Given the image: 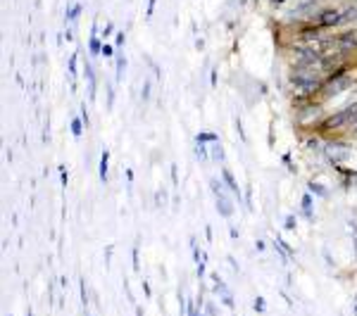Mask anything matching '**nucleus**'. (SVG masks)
Wrapping results in <instances>:
<instances>
[{
    "mask_svg": "<svg viewBox=\"0 0 357 316\" xmlns=\"http://www.w3.org/2000/svg\"><path fill=\"white\" fill-rule=\"evenodd\" d=\"M67 71H69V81H72V86H74L76 76H79V53H72L67 60Z\"/></svg>",
    "mask_w": 357,
    "mask_h": 316,
    "instance_id": "2eb2a0df",
    "label": "nucleus"
},
{
    "mask_svg": "<svg viewBox=\"0 0 357 316\" xmlns=\"http://www.w3.org/2000/svg\"><path fill=\"white\" fill-rule=\"evenodd\" d=\"M300 207H302V216L307 221H315V200H312V192L309 190H305L302 192V198H300Z\"/></svg>",
    "mask_w": 357,
    "mask_h": 316,
    "instance_id": "9d476101",
    "label": "nucleus"
},
{
    "mask_svg": "<svg viewBox=\"0 0 357 316\" xmlns=\"http://www.w3.org/2000/svg\"><path fill=\"white\" fill-rule=\"evenodd\" d=\"M79 290H81V302H83V307L88 304V293H86V281H79Z\"/></svg>",
    "mask_w": 357,
    "mask_h": 316,
    "instance_id": "2f4dec72",
    "label": "nucleus"
},
{
    "mask_svg": "<svg viewBox=\"0 0 357 316\" xmlns=\"http://www.w3.org/2000/svg\"><path fill=\"white\" fill-rule=\"evenodd\" d=\"M100 57H105V60H115V57H117V45L105 41L103 43V55H100Z\"/></svg>",
    "mask_w": 357,
    "mask_h": 316,
    "instance_id": "4be33fe9",
    "label": "nucleus"
},
{
    "mask_svg": "<svg viewBox=\"0 0 357 316\" xmlns=\"http://www.w3.org/2000/svg\"><path fill=\"white\" fill-rule=\"evenodd\" d=\"M143 293H145V297H150V295H152V290H150V283H148V281H143Z\"/></svg>",
    "mask_w": 357,
    "mask_h": 316,
    "instance_id": "a18cd8bd",
    "label": "nucleus"
},
{
    "mask_svg": "<svg viewBox=\"0 0 357 316\" xmlns=\"http://www.w3.org/2000/svg\"><path fill=\"white\" fill-rule=\"evenodd\" d=\"M357 27V0H348L345 5H341V19H338V29H352Z\"/></svg>",
    "mask_w": 357,
    "mask_h": 316,
    "instance_id": "423d86ee",
    "label": "nucleus"
},
{
    "mask_svg": "<svg viewBox=\"0 0 357 316\" xmlns=\"http://www.w3.org/2000/svg\"><path fill=\"white\" fill-rule=\"evenodd\" d=\"M27 316H34V311H31V309H27Z\"/></svg>",
    "mask_w": 357,
    "mask_h": 316,
    "instance_id": "864d4df0",
    "label": "nucleus"
},
{
    "mask_svg": "<svg viewBox=\"0 0 357 316\" xmlns=\"http://www.w3.org/2000/svg\"><path fill=\"white\" fill-rule=\"evenodd\" d=\"M221 304H224V307H229V309H234V307H236V304H234V297L229 295V293H227V295H221Z\"/></svg>",
    "mask_w": 357,
    "mask_h": 316,
    "instance_id": "58836bf2",
    "label": "nucleus"
},
{
    "mask_svg": "<svg viewBox=\"0 0 357 316\" xmlns=\"http://www.w3.org/2000/svg\"><path fill=\"white\" fill-rule=\"evenodd\" d=\"M212 283H214V285H212V293H214V295H227V293H229L219 274H212Z\"/></svg>",
    "mask_w": 357,
    "mask_h": 316,
    "instance_id": "6ab92c4d",
    "label": "nucleus"
},
{
    "mask_svg": "<svg viewBox=\"0 0 357 316\" xmlns=\"http://www.w3.org/2000/svg\"><path fill=\"white\" fill-rule=\"evenodd\" d=\"M207 259H200L198 264H195V274H198V278H203V276H205V271H207Z\"/></svg>",
    "mask_w": 357,
    "mask_h": 316,
    "instance_id": "7c9ffc66",
    "label": "nucleus"
},
{
    "mask_svg": "<svg viewBox=\"0 0 357 316\" xmlns=\"http://www.w3.org/2000/svg\"><path fill=\"white\" fill-rule=\"evenodd\" d=\"M236 131H238L240 140H243V143H248V136H246V131H243V121H240V117H236Z\"/></svg>",
    "mask_w": 357,
    "mask_h": 316,
    "instance_id": "c756f323",
    "label": "nucleus"
},
{
    "mask_svg": "<svg viewBox=\"0 0 357 316\" xmlns=\"http://www.w3.org/2000/svg\"><path fill=\"white\" fill-rule=\"evenodd\" d=\"M124 43H126V34H124V31H117V34H115V45H117V50L124 48Z\"/></svg>",
    "mask_w": 357,
    "mask_h": 316,
    "instance_id": "c85d7f7f",
    "label": "nucleus"
},
{
    "mask_svg": "<svg viewBox=\"0 0 357 316\" xmlns=\"http://www.w3.org/2000/svg\"><path fill=\"white\" fill-rule=\"evenodd\" d=\"M229 235H231V238H234V240H238V231H236V228H234V226L229 228Z\"/></svg>",
    "mask_w": 357,
    "mask_h": 316,
    "instance_id": "de8ad7c7",
    "label": "nucleus"
},
{
    "mask_svg": "<svg viewBox=\"0 0 357 316\" xmlns=\"http://www.w3.org/2000/svg\"><path fill=\"white\" fill-rule=\"evenodd\" d=\"M79 117L83 119V124H86V129H88L91 117H88V110H86V103H81V112H79Z\"/></svg>",
    "mask_w": 357,
    "mask_h": 316,
    "instance_id": "72a5a7b5",
    "label": "nucleus"
},
{
    "mask_svg": "<svg viewBox=\"0 0 357 316\" xmlns=\"http://www.w3.org/2000/svg\"><path fill=\"white\" fill-rule=\"evenodd\" d=\"M227 261L231 264V269H234V271H238V261H236L234 257H227Z\"/></svg>",
    "mask_w": 357,
    "mask_h": 316,
    "instance_id": "49530a36",
    "label": "nucleus"
},
{
    "mask_svg": "<svg viewBox=\"0 0 357 316\" xmlns=\"http://www.w3.org/2000/svg\"><path fill=\"white\" fill-rule=\"evenodd\" d=\"M191 254H193V261H195V264H198L200 259H203V257H205V252H200V248H198V240H195V238H193L191 235Z\"/></svg>",
    "mask_w": 357,
    "mask_h": 316,
    "instance_id": "b1692460",
    "label": "nucleus"
},
{
    "mask_svg": "<svg viewBox=\"0 0 357 316\" xmlns=\"http://www.w3.org/2000/svg\"><path fill=\"white\" fill-rule=\"evenodd\" d=\"M217 69H212V71H210V86H212V88H217Z\"/></svg>",
    "mask_w": 357,
    "mask_h": 316,
    "instance_id": "79ce46f5",
    "label": "nucleus"
},
{
    "mask_svg": "<svg viewBox=\"0 0 357 316\" xmlns=\"http://www.w3.org/2000/svg\"><path fill=\"white\" fill-rule=\"evenodd\" d=\"M124 71H126V55L122 50H117V57H115V81H122L124 79Z\"/></svg>",
    "mask_w": 357,
    "mask_h": 316,
    "instance_id": "4468645a",
    "label": "nucleus"
},
{
    "mask_svg": "<svg viewBox=\"0 0 357 316\" xmlns=\"http://www.w3.org/2000/svg\"><path fill=\"white\" fill-rule=\"evenodd\" d=\"M131 261H133V271H141V257H138V245L131 250Z\"/></svg>",
    "mask_w": 357,
    "mask_h": 316,
    "instance_id": "cd10ccee",
    "label": "nucleus"
},
{
    "mask_svg": "<svg viewBox=\"0 0 357 316\" xmlns=\"http://www.w3.org/2000/svg\"><path fill=\"white\" fill-rule=\"evenodd\" d=\"M210 190H212V195H217V192L224 190V188H221V183L217 179H210Z\"/></svg>",
    "mask_w": 357,
    "mask_h": 316,
    "instance_id": "4c0bfd02",
    "label": "nucleus"
},
{
    "mask_svg": "<svg viewBox=\"0 0 357 316\" xmlns=\"http://www.w3.org/2000/svg\"><path fill=\"white\" fill-rule=\"evenodd\" d=\"M355 124H357V98L350 100V103L341 105V107H336L333 112H326V117H324L312 131L319 133V136L336 138V136H341L343 131H350Z\"/></svg>",
    "mask_w": 357,
    "mask_h": 316,
    "instance_id": "f03ea898",
    "label": "nucleus"
},
{
    "mask_svg": "<svg viewBox=\"0 0 357 316\" xmlns=\"http://www.w3.org/2000/svg\"><path fill=\"white\" fill-rule=\"evenodd\" d=\"M10 316H12V314H10Z\"/></svg>",
    "mask_w": 357,
    "mask_h": 316,
    "instance_id": "4d7b16f0",
    "label": "nucleus"
},
{
    "mask_svg": "<svg viewBox=\"0 0 357 316\" xmlns=\"http://www.w3.org/2000/svg\"><path fill=\"white\" fill-rule=\"evenodd\" d=\"M98 176H100V181H103V183H107V176H110V152H107V150H103V155H100Z\"/></svg>",
    "mask_w": 357,
    "mask_h": 316,
    "instance_id": "ddd939ff",
    "label": "nucleus"
},
{
    "mask_svg": "<svg viewBox=\"0 0 357 316\" xmlns=\"http://www.w3.org/2000/svg\"><path fill=\"white\" fill-rule=\"evenodd\" d=\"M86 316H91V314H88V311H86Z\"/></svg>",
    "mask_w": 357,
    "mask_h": 316,
    "instance_id": "6e6d98bb",
    "label": "nucleus"
},
{
    "mask_svg": "<svg viewBox=\"0 0 357 316\" xmlns=\"http://www.w3.org/2000/svg\"><path fill=\"white\" fill-rule=\"evenodd\" d=\"M253 309L257 311V314H262V311L267 309V302H264V297H262V295H257V297H255V302H253Z\"/></svg>",
    "mask_w": 357,
    "mask_h": 316,
    "instance_id": "bb28decb",
    "label": "nucleus"
},
{
    "mask_svg": "<svg viewBox=\"0 0 357 316\" xmlns=\"http://www.w3.org/2000/svg\"><path fill=\"white\" fill-rule=\"evenodd\" d=\"M198 316H207V314H205V309H200V311H198Z\"/></svg>",
    "mask_w": 357,
    "mask_h": 316,
    "instance_id": "603ef678",
    "label": "nucleus"
},
{
    "mask_svg": "<svg viewBox=\"0 0 357 316\" xmlns=\"http://www.w3.org/2000/svg\"><path fill=\"white\" fill-rule=\"evenodd\" d=\"M98 21H93V29H91V38H88V55L91 57H100L103 55V36H98Z\"/></svg>",
    "mask_w": 357,
    "mask_h": 316,
    "instance_id": "0eeeda50",
    "label": "nucleus"
},
{
    "mask_svg": "<svg viewBox=\"0 0 357 316\" xmlns=\"http://www.w3.org/2000/svg\"><path fill=\"white\" fill-rule=\"evenodd\" d=\"M281 162H283V164H286V166H288V172H293V174H296V166H293V159H291V152H286V155H283V157H281Z\"/></svg>",
    "mask_w": 357,
    "mask_h": 316,
    "instance_id": "c9c22d12",
    "label": "nucleus"
},
{
    "mask_svg": "<svg viewBox=\"0 0 357 316\" xmlns=\"http://www.w3.org/2000/svg\"><path fill=\"white\" fill-rule=\"evenodd\" d=\"M83 119L81 117H72V121H69V131H72V136L74 138H81L83 136Z\"/></svg>",
    "mask_w": 357,
    "mask_h": 316,
    "instance_id": "f3484780",
    "label": "nucleus"
},
{
    "mask_svg": "<svg viewBox=\"0 0 357 316\" xmlns=\"http://www.w3.org/2000/svg\"><path fill=\"white\" fill-rule=\"evenodd\" d=\"M195 48L203 50V48H205V41H203V38H195Z\"/></svg>",
    "mask_w": 357,
    "mask_h": 316,
    "instance_id": "09e8293b",
    "label": "nucleus"
},
{
    "mask_svg": "<svg viewBox=\"0 0 357 316\" xmlns=\"http://www.w3.org/2000/svg\"><path fill=\"white\" fill-rule=\"evenodd\" d=\"M355 188H357V176H355Z\"/></svg>",
    "mask_w": 357,
    "mask_h": 316,
    "instance_id": "5fc2aeb1",
    "label": "nucleus"
},
{
    "mask_svg": "<svg viewBox=\"0 0 357 316\" xmlns=\"http://www.w3.org/2000/svg\"><path fill=\"white\" fill-rule=\"evenodd\" d=\"M195 143H219V136L212 131H200L195 133Z\"/></svg>",
    "mask_w": 357,
    "mask_h": 316,
    "instance_id": "a211bd4d",
    "label": "nucleus"
},
{
    "mask_svg": "<svg viewBox=\"0 0 357 316\" xmlns=\"http://www.w3.org/2000/svg\"><path fill=\"white\" fill-rule=\"evenodd\" d=\"M155 5H158V0H148V10H145V17L152 19V14H155Z\"/></svg>",
    "mask_w": 357,
    "mask_h": 316,
    "instance_id": "e433bc0d",
    "label": "nucleus"
},
{
    "mask_svg": "<svg viewBox=\"0 0 357 316\" xmlns=\"http://www.w3.org/2000/svg\"><path fill=\"white\" fill-rule=\"evenodd\" d=\"M83 76H86V83H88V98L93 100L96 98V90H98V79H96V67L91 60L83 62Z\"/></svg>",
    "mask_w": 357,
    "mask_h": 316,
    "instance_id": "1a4fd4ad",
    "label": "nucleus"
},
{
    "mask_svg": "<svg viewBox=\"0 0 357 316\" xmlns=\"http://www.w3.org/2000/svg\"><path fill=\"white\" fill-rule=\"evenodd\" d=\"M221 181L227 183V188H229V190H231V195H234V198L240 202V188H238V183H236L234 174L229 172V169H221Z\"/></svg>",
    "mask_w": 357,
    "mask_h": 316,
    "instance_id": "9b49d317",
    "label": "nucleus"
},
{
    "mask_svg": "<svg viewBox=\"0 0 357 316\" xmlns=\"http://www.w3.org/2000/svg\"><path fill=\"white\" fill-rule=\"evenodd\" d=\"M307 190L312 192V195H317V198H329V188L324 186V183H319V181H315V179L307 181Z\"/></svg>",
    "mask_w": 357,
    "mask_h": 316,
    "instance_id": "dca6fc26",
    "label": "nucleus"
},
{
    "mask_svg": "<svg viewBox=\"0 0 357 316\" xmlns=\"http://www.w3.org/2000/svg\"><path fill=\"white\" fill-rule=\"evenodd\" d=\"M60 181H62V186L67 188V183H69V174H67V166H60Z\"/></svg>",
    "mask_w": 357,
    "mask_h": 316,
    "instance_id": "ea45409f",
    "label": "nucleus"
},
{
    "mask_svg": "<svg viewBox=\"0 0 357 316\" xmlns=\"http://www.w3.org/2000/svg\"><path fill=\"white\" fill-rule=\"evenodd\" d=\"M214 205H217V212H219V216H224V219H231V214H234V202L227 198V192L219 190L217 195H214Z\"/></svg>",
    "mask_w": 357,
    "mask_h": 316,
    "instance_id": "6e6552de",
    "label": "nucleus"
},
{
    "mask_svg": "<svg viewBox=\"0 0 357 316\" xmlns=\"http://www.w3.org/2000/svg\"><path fill=\"white\" fill-rule=\"evenodd\" d=\"M205 235H207V240H212V226L205 228Z\"/></svg>",
    "mask_w": 357,
    "mask_h": 316,
    "instance_id": "8fccbe9b",
    "label": "nucleus"
},
{
    "mask_svg": "<svg viewBox=\"0 0 357 316\" xmlns=\"http://www.w3.org/2000/svg\"><path fill=\"white\" fill-rule=\"evenodd\" d=\"M115 34V27H112V21H107V24H105V29H103V41H107V38H110V36Z\"/></svg>",
    "mask_w": 357,
    "mask_h": 316,
    "instance_id": "f704fd0d",
    "label": "nucleus"
},
{
    "mask_svg": "<svg viewBox=\"0 0 357 316\" xmlns=\"http://www.w3.org/2000/svg\"><path fill=\"white\" fill-rule=\"evenodd\" d=\"M331 50L341 53L348 60H357V27L331 31Z\"/></svg>",
    "mask_w": 357,
    "mask_h": 316,
    "instance_id": "20e7f679",
    "label": "nucleus"
},
{
    "mask_svg": "<svg viewBox=\"0 0 357 316\" xmlns=\"http://www.w3.org/2000/svg\"><path fill=\"white\" fill-rule=\"evenodd\" d=\"M172 183H174V186H178V169H176V164H172Z\"/></svg>",
    "mask_w": 357,
    "mask_h": 316,
    "instance_id": "c03bdc74",
    "label": "nucleus"
},
{
    "mask_svg": "<svg viewBox=\"0 0 357 316\" xmlns=\"http://www.w3.org/2000/svg\"><path fill=\"white\" fill-rule=\"evenodd\" d=\"M274 242H276V245H279V248L283 250V252L288 254V257H296V250L291 248V245H288V242H286V240H283L281 235H276V238H274Z\"/></svg>",
    "mask_w": 357,
    "mask_h": 316,
    "instance_id": "393cba45",
    "label": "nucleus"
},
{
    "mask_svg": "<svg viewBox=\"0 0 357 316\" xmlns=\"http://www.w3.org/2000/svg\"><path fill=\"white\" fill-rule=\"evenodd\" d=\"M255 250H257V252H264V250H267V245H264V240H262V238H257V240H255Z\"/></svg>",
    "mask_w": 357,
    "mask_h": 316,
    "instance_id": "37998d69",
    "label": "nucleus"
},
{
    "mask_svg": "<svg viewBox=\"0 0 357 316\" xmlns=\"http://www.w3.org/2000/svg\"><path fill=\"white\" fill-rule=\"evenodd\" d=\"M338 19H341V5H326L309 19V24L324 29V31H336Z\"/></svg>",
    "mask_w": 357,
    "mask_h": 316,
    "instance_id": "39448f33",
    "label": "nucleus"
},
{
    "mask_svg": "<svg viewBox=\"0 0 357 316\" xmlns=\"http://www.w3.org/2000/svg\"><path fill=\"white\" fill-rule=\"evenodd\" d=\"M136 316H143V309H141L138 304H136Z\"/></svg>",
    "mask_w": 357,
    "mask_h": 316,
    "instance_id": "3c124183",
    "label": "nucleus"
},
{
    "mask_svg": "<svg viewBox=\"0 0 357 316\" xmlns=\"http://www.w3.org/2000/svg\"><path fill=\"white\" fill-rule=\"evenodd\" d=\"M112 105H115V88L107 86V110H112Z\"/></svg>",
    "mask_w": 357,
    "mask_h": 316,
    "instance_id": "a19ab883",
    "label": "nucleus"
},
{
    "mask_svg": "<svg viewBox=\"0 0 357 316\" xmlns=\"http://www.w3.org/2000/svg\"><path fill=\"white\" fill-rule=\"evenodd\" d=\"M81 3H69L67 10H64V24H74L79 17H81Z\"/></svg>",
    "mask_w": 357,
    "mask_h": 316,
    "instance_id": "f8f14e48",
    "label": "nucleus"
},
{
    "mask_svg": "<svg viewBox=\"0 0 357 316\" xmlns=\"http://www.w3.org/2000/svg\"><path fill=\"white\" fill-rule=\"evenodd\" d=\"M350 152H352V148H350V143H348L343 136L326 138V140H324L322 155L326 157V162H329L333 169H336V166H343L345 162L350 159Z\"/></svg>",
    "mask_w": 357,
    "mask_h": 316,
    "instance_id": "7ed1b4c3",
    "label": "nucleus"
},
{
    "mask_svg": "<svg viewBox=\"0 0 357 316\" xmlns=\"http://www.w3.org/2000/svg\"><path fill=\"white\" fill-rule=\"evenodd\" d=\"M283 228H286V231H296V228H298L296 214H288V216H286V221H283Z\"/></svg>",
    "mask_w": 357,
    "mask_h": 316,
    "instance_id": "a878e982",
    "label": "nucleus"
},
{
    "mask_svg": "<svg viewBox=\"0 0 357 316\" xmlns=\"http://www.w3.org/2000/svg\"><path fill=\"white\" fill-rule=\"evenodd\" d=\"M286 83L291 90V103L293 107H302L317 100V93L324 86V74L315 69H300V67H288Z\"/></svg>",
    "mask_w": 357,
    "mask_h": 316,
    "instance_id": "f257e3e1",
    "label": "nucleus"
},
{
    "mask_svg": "<svg viewBox=\"0 0 357 316\" xmlns=\"http://www.w3.org/2000/svg\"><path fill=\"white\" fill-rule=\"evenodd\" d=\"M203 309H205L207 316H217V314H219V311H217V304H214V302H205V307H203Z\"/></svg>",
    "mask_w": 357,
    "mask_h": 316,
    "instance_id": "473e14b6",
    "label": "nucleus"
},
{
    "mask_svg": "<svg viewBox=\"0 0 357 316\" xmlns=\"http://www.w3.org/2000/svg\"><path fill=\"white\" fill-rule=\"evenodd\" d=\"M150 98H152V81L150 79H143V86H141V100L148 103Z\"/></svg>",
    "mask_w": 357,
    "mask_h": 316,
    "instance_id": "aec40b11",
    "label": "nucleus"
},
{
    "mask_svg": "<svg viewBox=\"0 0 357 316\" xmlns=\"http://www.w3.org/2000/svg\"><path fill=\"white\" fill-rule=\"evenodd\" d=\"M210 157L214 159V162H224V148H221V143H212V150H210Z\"/></svg>",
    "mask_w": 357,
    "mask_h": 316,
    "instance_id": "5701e85b",
    "label": "nucleus"
},
{
    "mask_svg": "<svg viewBox=\"0 0 357 316\" xmlns=\"http://www.w3.org/2000/svg\"><path fill=\"white\" fill-rule=\"evenodd\" d=\"M207 157H210L207 143H195V159H198V162H207Z\"/></svg>",
    "mask_w": 357,
    "mask_h": 316,
    "instance_id": "412c9836",
    "label": "nucleus"
}]
</instances>
